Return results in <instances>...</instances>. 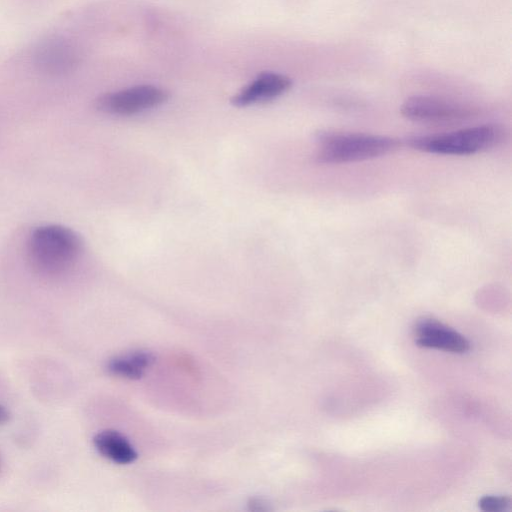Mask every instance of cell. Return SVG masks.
<instances>
[{"label": "cell", "instance_id": "5b68a950", "mask_svg": "<svg viewBox=\"0 0 512 512\" xmlns=\"http://www.w3.org/2000/svg\"><path fill=\"white\" fill-rule=\"evenodd\" d=\"M168 99L166 90L154 85H137L103 94L97 108L105 113L128 116L156 108Z\"/></svg>", "mask_w": 512, "mask_h": 512}, {"label": "cell", "instance_id": "4fadbf2b", "mask_svg": "<svg viewBox=\"0 0 512 512\" xmlns=\"http://www.w3.org/2000/svg\"><path fill=\"white\" fill-rule=\"evenodd\" d=\"M9 419L8 410L0 405V424L5 423Z\"/></svg>", "mask_w": 512, "mask_h": 512}, {"label": "cell", "instance_id": "52a82bcc", "mask_svg": "<svg viewBox=\"0 0 512 512\" xmlns=\"http://www.w3.org/2000/svg\"><path fill=\"white\" fill-rule=\"evenodd\" d=\"M292 86L290 77L277 72H262L236 93L231 103L236 107H247L276 99Z\"/></svg>", "mask_w": 512, "mask_h": 512}, {"label": "cell", "instance_id": "277c9868", "mask_svg": "<svg viewBox=\"0 0 512 512\" xmlns=\"http://www.w3.org/2000/svg\"><path fill=\"white\" fill-rule=\"evenodd\" d=\"M31 59L38 72L58 77L76 69L80 62V52L78 46L68 37L52 35L36 44Z\"/></svg>", "mask_w": 512, "mask_h": 512}, {"label": "cell", "instance_id": "30bf717a", "mask_svg": "<svg viewBox=\"0 0 512 512\" xmlns=\"http://www.w3.org/2000/svg\"><path fill=\"white\" fill-rule=\"evenodd\" d=\"M154 362V356L147 351H134L117 356L108 362V371L118 377L139 379Z\"/></svg>", "mask_w": 512, "mask_h": 512}, {"label": "cell", "instance_id": "ba28073f", "mask_svg": "<svg viewBox=\"0 0 512 512\" xmlns=\"http://www.w3.org/2000/svg\"><path fill=\"white\" fill-rule=\"evenodd\" d=\"M414 335L420 347L452 353H464L470 349V343L463 335L432 318L417 321Z\"/></svg>", "mask_w": 512, "mask_h": 512}, {"label": "cell", "instance_id": "6da1fadb", "mask_svg": "<svg viewBox=\"0 0 512 512\" xmlns=\"http://www.w3.org/2000/svg\"><path fill=\"white\" fill-rule=\"evenodd\" d=\"M82 249V240L74 230L56 224L37 227L27 242L30 264L47 276L68 271L79 259Z\"/></svg>", "mask_w": 512, "mask_h": 512}, {"label": "cell", "instance_id": "9c48e42d", "mask_svg": "<svg viewBox=\"0 0 512 512\" xmlns=\"http://www.w3.org/2000/svg\"><path fill=\"white\" fill-rule=\"evenodd\" d=\"M93 444L102 456L118 464H129L137 458L131 443L114 430L100 431L94 436Z\"/></svg>", "mask_w": 512, "mask_h": 512}, {"label": "cell", "instance_id": "3957f363", "mask_svg": "<svg viewBox=\"0 0 512 512\" xmlns=\"http://www.w3.org/2000/svg\"><path fill=\"white\" fill-rule=\"evenodd\" d=\"M504 137L505 131L501 126L485 124L446 133L413 136L407 140V144L425 153L465 156L487 151L499 145Z\"/></svg>", "mask_w": 512, "mask_h": 512}, {"label": "cell", "instance_id": "8992f818", "mask_svg": "<svg viewBox=\"0 0 512 512\" xmlns=\"http://www.w3.org/2000/svg\"><path fill=\"white\" fill-rule=\"evenodd\" d=\"M400 110L408 120L429 124L460 122L470 118L473 114L471 109L459 103L426 95L407 98L402 103Z\"/></svg>", "mask_w": 512, "mask_h": 512}, {"label": "cell", "instance_id": "8fae6325", "mask_svg": "<svg viewBox=\"0 0 512 512\" xmlns=\"http://www.w3.org/2000/svg\"><path fill=\"white\" fill-rule=\"evenodd\" d=\"M478 506L486 512H501L510 506V498L507 496H484L479 500Z\"/></svg>", "mask_w": 512, "mask_h": 512}, {"label": "cell", "instance_id": "7a4b0ae2", "mask_svg": "<svg viewBox=\"0 0 512 512\" xmlns=\"http://www.w3.org/2000/svg\"><path fill=\"white\" fill-rule=\"evenodd\" d=\"M316 140V159L326 164L374 159L395 151L400 145L397 139L385 135L338 131H321Z\"/></svg>", "mask_w": 512, "mask_h": 512}, {"label": "cell", "instance_id": "7c38bea8", "mask_svg": "<svg viewBox=\"0 0 512 512\" xmlns=\"http://www.w3.org/2000/svg\"><path fill=\"white\" fill-rule=\"evenodd\" d=\"M249 505L253 510H265L267 508L261 499H252Z\"/></svg>", "mask_w": 512, "mask_h": 512}]
</instances>
